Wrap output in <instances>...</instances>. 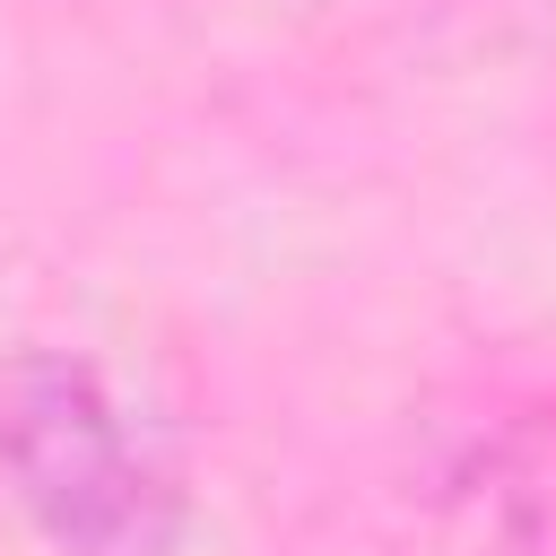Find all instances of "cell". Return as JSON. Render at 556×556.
Instances as JSON below:
<instances>
[{"label":"cell","instance_id":"1","mask_svg":"<svg viewBox=\"0 0 556 556\" xmlns=\"http://www.w3.org/2000/svg\"><path fill=\"white\" fill-rule=\"evenodd\" d=\"M0 478L52 556H174L182 478L87 356L0 374Z\"/></svg>","mask_w":556,"mask_h":556}]
</instances>
